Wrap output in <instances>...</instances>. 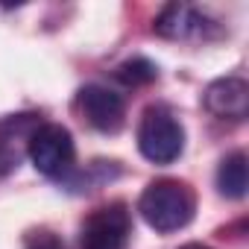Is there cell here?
<instances>
[{
    "instance_id": "1",
    "label": "cell",
    "mask_w": 249,
    "mask_h": 249,
    "mask_svg": "<svg viewBox=\"0 0 249 249\" xmlns=\"http://www.w3.org/2000/svg\"><path fill=\"white\" fill-rule=\"evenodd\" d=\"M138 211L150 229L170 234V231L185 229L194 220L196 196L179 179H156L144 188V194L138 199Z\"/></svg>"
},
{
    "instance_id": "2",
    "label": "cell",
    "mask_w": 249,
    "mask_h": 249,
    "mask_svg": "<svg viewBox=\"0 0 249 249\" xmlns=\"http://www.w3.org/2000/svg\"><path fill=\"white\" fill-rule=\"evenodd\" d=\"M138 150L153 164H173L185 150V129L173 111L150 106L138 123Z\"/></svg>"
},
{
    "instance_id": "3",
    "label": "cell",
    "mask_w": 249,
    "mask_h": 249,
    "mask_svg": "<svg viewBox=\"0 0 249 249\" xmlns=\"http://www.w3.org/2000/svg\"><path fill=\"white\" fill-rule=\"evenodd\" d=\"M27 156H30V161L38 173L62 176V173L71 170L76 147H73V138L65 126H59V123H41L33 135V141H30Z\"/></svg>"
},
{
    "instance_id": "4",
    "label": "cell",
    "mask_w": 249,
    "mask_h": 249,
    "mask_svg": "<svg viewBox=\"0 0 249 249\" xmlns=\"http://www.w3.org/2000/svg\"><path fill=\"white\" fill-rule=\"evenodd\" d=\"M132 231V220L123 202H111L97 208L85 223H82V234L79 243L82 249H126Z\"/></svg>"
},
{
    "instance_id": "5",
    "label": "cell",
    "mask_w": 249,
    "mask_h": 249,
    "mask_svg": "<svg viewBox=\"0 0 249 249\" xmlns=\"http://www.w3.org/2000/svg\"><path fill=\"white\" fill-rule=\"evenodd\" d=\"M38 126H41V117L33 111L12 114V117L0 120V176H9L12 170L21 167Z\"/></svg>"
},
{
    "instance_id": "6",
    "label": "cell",
    "mask_w": 249,
    "mask_h": 249,
    "mask_svg": "<svg viewBox=\"0 0 249 249\" xmlns=\"http://www.w3.org/2000/svg\"><path fill=\"white\" fill-rule=\"evenodd\" d=\"M79 111L97 132H117L126 117V103L106 85H85L79 91Z\"/></svg>"
},
{
    "instance_id": "7",
    "label": "cell",
    "mask_w": 249,
    "mask_h": 249,
    "mask_svg": "<svg viewBox=\"0 0 249 249\" xmlns=\"http://www.w3.org/2000/svg\"><path fill=\"white\" fill-rule=\"evenodd\" d=\"M202 103H205V108H208L214 117L240 123V120L249 114V85H246V79H240V76L214 79V82L205 88Z\"/></svg>"
},
{
    "instance_id": "8",
    "label": "cell",
    "mask_w": 249,
    "mask_h": 249,
    "mask_svg": "<svg viewBox=\"0 0 249 249\" xmlns=\"http://www.w3.org/2000/svg\"><path fill=\"white\" fill-rule=\"evenodd\" d=\"M208 18L188 6V3H167L161 9V15L156 18V33L161 38H170V41H188V38H202L205 30H208Z\"/></svg>"
},
{
    "instance_id": "9",
    "label": "cell",
    "mask_w": 249,
    "mask_h": 249,
    "mask_svg": "<svg viewBox=\"0 0 249 249\" xmlns=\"http://www.w3.org/2000/svg\"><path fill=\"white\" fill-rule=\"evenodd\" d=\"M217 188L223 196L229 199H243L246 188H249V173H246V156L243 153H231L220 161L217 170Z\"/></svg>"
},
{
    "instance_id": "10",
    "label": "cell",
    "mask_w": 249,
    "mask_h": 249,
    "mask_svg": "<svg viewBox=\"0 0 249 249\" xmlns=\"http://www.w3.org/2000/svg\"><path fill=\"white\" fill-rule=\"evenodd\" d=\"M114 76L123 82V85H147V82H153L156 76H159V68L150 62V59H144V56H135V59H126L123 65H117V71H114Z\"/></svg>"
},
{
    "instance_id": "11",
    "label": "cell",
    "mask_w": 249,
    "mask_h": 249,
    "mask_svg": "<svg viewBox=\"0 0 249 249\" xmlns=\"http://www.w3.org/2000/svg\"><path fill=\"white\" fill-rule=\"evenodd\" d=\"M27 249H68V246H65V240L56 237L53 231H36V234H30Z\"/></svg>"
},
{
    "instance_id": "12",
    "label": "cell",
    "mask_w": 249,
    "mask_h": 249,
    "mask_svg": "<svg viewBox=\"0 0 249 249\" xmlns=\"http://www.w3.org/2000/svg\"><path fill=\"white\" fill-rule=\"evenodd\" d=\"M179 249H211V246H205V243H185V246H179Z\"/></svg>"
}]
</instances>
